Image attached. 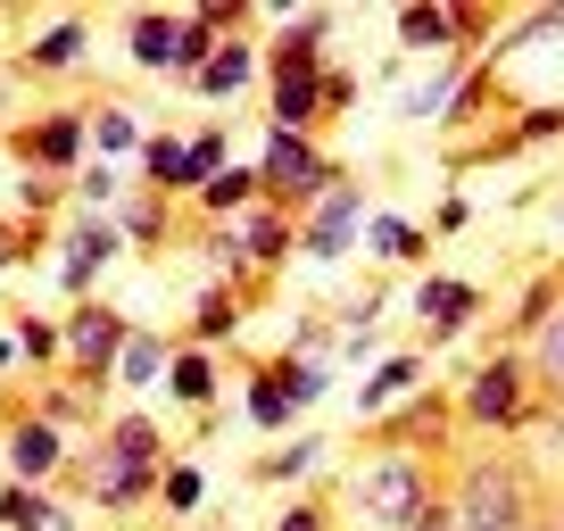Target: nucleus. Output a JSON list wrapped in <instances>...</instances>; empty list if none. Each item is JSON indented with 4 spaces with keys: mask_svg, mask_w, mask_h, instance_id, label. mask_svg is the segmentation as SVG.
Instances as JSON below:
<instances>
[{
    "mask_svg": "<svg viewBox=\"0 0 564 531\" xmlns=\"http://www.w3.org/2000/svg\"><path fill=\"white\" fill-rule=\"evenodd\" d=\"M564 133V108H523L514 117V150H540V142H556Z\"/></svg>",
    "mask_w": 564,
    "mask_h": 531,
    "instance_id": "44",
    "label": "nucleus"
},
{
    "mask_svg": "<svg viewBox=\"0 0 564 531\" xmlns=\"http://www.w3.org/2000/svg\"><path fill=\"white\" fill-rule=\"evenodd\" d=\"M249 84H265V42L258 34H232V42H216V58L192 75V100L225 108V100H241Z\"/></svg>",
    "mask_w": 564,
    "mask_h": 531,
    "instance_id": "14",
    "label": "nucleus"
},
{
    "mask_svg": "<svg viewBox=\"0 0 564 531\" xmlns=\"http://www.w3.org/2000/svg\"><path fill=\"white\" fill-rule=\"evenodd\" d=\"M324 75H333V58L324 67H265V124H291V133H316L333 108H324Z\"/></svg>",
    "mask_w": 564,
    "mask_h": 531,
    "instance_id": "13",
    "label": "nucleus"
},
{
    "mask_svg": "<svg viewBox=\"0 0 564 531\" xmlns=\"http://www.w3.org/2000/svg\"><path fill=\"white\" fill-rule=\"evenodd\" d=\"M159 507H166V514H199V507H208V474H199V457H175V465H166Z\"/></svg>",
    "mask_w": 564,
    "mask_h": 531,
    "instance_id": "39",
    "label": "nucleus"
},
{
    "mask_svg": "<svg viewBox=\"0 0 564 531\" xmlns=\"http://www.w3.org/2000/svg\"><path fill=\"white\" fill-rule=\"evenodd\" d=\"M366 249H373L382 266H423L432 225H415V216H399V208H373V216H366Z\"/></svg>",
    "mask_w": 564,
    "mask_h": 531,
    "instance_id": "27",
    "label": "nucleus"
},
{
    "mask_svg": "<svg viewBox=\"0 0 564 531\" xmlns=\"http://www.w3.org/2000/svg\"><path fill=\"white\" fill-rule=\"evenodd\" d=\"M0 465H9V481H34V490H58V481L75 474V441L58 424H42L34 408L9 415V432H0Z\"/></svg>",
    "mask_w": 564,
    "mask_h": 531,
    "instance_id": "10",
    "label": "nucleus"
},
{
    "mask_svg": "<svg viewBox=\"0 0 564 531\" xmlns=\"http://www.w3.org/2000/svg\"><path fill=\"white\" fill-rule=\"evenodd\" d=\"M100 457H108V465H175V457H166L159 415H141V408H117V415L100 424Z\"/></svg>",
    "mask_w": 564,
    "mask_h": 531,
    "instance_id": "20",
    "label": "nucleus"
},
{
    "mask_svg": "<svg viewBox=\"0 0 564 531\" xmlns=\"http://www.w3.org/2000/svg\"><path fill=\"white\" fill-rule=\"evenodd\" d=\"M117 232H124V249H159L166 232H175V199L150 192V183H133V192L117 199Z\"/></svg>",
    "mask_w": 564,
    "mask_h": 531,
    "instance_id": "26",
    "label": "nucleus"
},
{
    "mask_svg": "<svg viewBox=\"0 0 564 531\" xmlns=\"http://www.w3.org/2000/svg\"><path fill=\"white\" fill-rule=\"evenodd\" d=\"M51 199H58V183H42V175L18 183V216H25V225H42V216H51Z\"/></svg>",
    "mask_w": 564,
    "mask_h": 531,
    "instance_id": "49",
    "label": "nucleus"
},
{
    "mask_svg": "<svg viewBox=\"0 0 564 531\" xmlns=\"http://www.w3.org/2000/svg\"><path fill=\"white\" fill-rule=\"evenodd\" d=\"M340 357H349V366H366V373H373V333H340Z\"/></svg>",
    "mask_w": 564,
    "mask_h": 531,
    "instance_id": "51",
    "label": "nucleus"
},
{
    "mask_svg": "<svg viewBox=\"0 0 564 531\" xmlns=\"http://www.w3.org/2000/svg\"><path fill=\"white\" fill-rule=\"evenodd\" d=\"M216 42H225V34H216V25L192 9V25H183V42H175V84H183V91H192V75L216 58Z\"/></svg>",
    "mask_w": 564,
    "mask_h": 531,
    "instance_id": "41",
    "label": "nucleus"
},
{
    "mask_svg": "<svg viewBox=\"0 0 564 531\" xmlns=\"http://www.w3.org/2000/svg\"><path fill=\"white\" fill-rule=\"evenodd\" d=\"M333 9H291V18L265 34V67H324V51H333Z\"/></svg>",
    "mask_w": 564,
    "mask_h": 531,
    "instance_id": "17",
    "label": "nucleus"
},
{
    "mask_svg": "<svg viewBox=\"0 0 564 531\" xmlns=\"http://www.w3.org/2000/svg\"><path fill=\"white\" fill-rule=\"evenodd\" d=\"M415 316H423V340L441 349V340H457L465 324L481 316V283H465V274H423L415 283Z\"/></svg>",
    "mask_w": 564,
    "mask_h": 531,
    "instance_id": "16",
    "label": "nucleus"
},
{
    "mask_svg": "<svg viewBox=\"0 0 564 531\" xmlns=\"http://www.w3.org/2000/svg\"><path fill=\"white\" fill-rule=\"evenodd\" d=\"M448 424H457V408H448L441 390H415L399 415H382V448H415V457H432V441H448Z\"/></svg>",
    "mask_w": 564,
    "mask_h": 531,
    "instance_id": "19",
    "label": "nucleus"
},
{
    "mask_svg": "<svg viewBox=\"0 0 564 531\" xmlns=\"http://www.w3.org/2000/svg\"><path fill=\"white\" fill-rule=\"evenodd\" d=\"M523 357H531V382H540L547 399H564V307H556V316H547V333L531 340Z\"/></svg>",
    "mask_w": 564,
    "mask_h": 531,
    "instance_id": "40",
    "label": "nucleus"
},
{
    "mask_svg": "<svg viewBox=\"0 0 564 531\" xmlns=\"http://www.w3.org/2000/svg\"><path fill=\"white\" fill-rule=\"evenodd\" d=\"M166 399H175L183 415H208L216 399H225V373H216V349L183 340V349H175V366H166Z\"/></svg>",
    "mask_w": 564,
    "mask_h": 531,
    "instance_id": "22",
    "label": "nucleus"
},
{
    "mask_svg": "<svg viewBox=\"0 0 564 531\" xmlns=\"http://www.w3.org/2000/svg\"><path fill=\"white\" fill-rule=\"evenodd\" d=\"M175 349H183V340H166V333H141V324H133V340H124V357H117V390H150V382H166Z\"/></svg>",
    "mask_w": 564,
    "mask_h": 531,
    "instance_id": "31",
    "label": "nucleus"
},
{
    "mask_svg": "<svg viewBox=\"0 0 564 531\" xmlns=\"http://www.w3.org/2000/svg\"><path fill=\"white\" fill-rule=\"evenodd\" d=\"M0 523L9 531H75V514L51 490H34V481H0Z\"/></svg>",
    "mask_w": 564,
    "mask_h": 531,
    "instance_id": "29",
    "label": "nucleus"
},
{
    "mask_svg": "<svg viewBox=\"0 0 564 531\" xmlns=\"http://www.w3.org/2000/svg\"><path fill=\"white\" fill-rule=\"evenodd\" d=\"M225 166H241V150H232V124H199L192 133V166H183V199H199Z\"/></svg>",
    "mask_w": 564,
    "mask_h": 531,
    "instance_id": "32",
    "label": "nucleus"
},
{
    "mask_svg": "<svg viewBox=\"0 0 564 531\" xmlns=\"http://www.w3.org/2000/svg\"><path fill=\"white\" fill-rule=\"evenodd\" d=\"M241 258H249V274H282V266L300 258V216H282V208H249L241 216Z\"/></svg>",
    "mask_w": 564,
    "mask_h": 531,
    "instance_id": "18",
    "label": "nucleus"
},
{
    "mask_svg": "<svg viewBox=\"0 0 564 531\" xmlns=\"http://www.w3.org/2000/svg\"><path fill=\"white\" fill-rule=\"evenodd\" d=\"M366 216H373V199L357 192V183H340V192H324L316 208L300 216V258L316 266V274H324V266H340V258H349L357 241H366Z\"/></svg>",
    "mask_w": 564,
    "mask_h": 531,
    "instance_id": "11",
    "label": "nucleus"
},
{
    "mask_svg": "<svg viewBox=\"0 0 564 531\" xmlns=\"http://www.w3.org/2000/svg\"><path fill=\"white\" fill-rule=\"evenodd\" d=\"M58 324H67V366H75V382H84V390L117 382V357H124V340H133V324H124L108 300H84V307H67Z\"/></svg>",
    "mask_w": 564,
    "mask_h": 531,
    "instance_id": "9",
    "label": "nucleus"
},
{
    "mask_svg": "<svg viewBox=\"0 0 564 531\" xmlns=\"http://www.w3.org/2000/svg\"><path fill=\"white\" fill-rule=\"evenodd\" d=\"M448 507H457V531H531L540 523V498H531V465L523 457H465Z\"/></svg>",
    "mask_w": 564,
    "mask_h": 531,
    "instance_id": "3",
    "label": "nucleus"
},
{
    "mask_svg": "<svg viewBox=\"0 0 564 531\" xmlns=\"http://www.w3.org/2000/svg\"><path fill=\"white\" fill-rule=\"evenodd\" d=\"M183 25H192V9H141V18H124V51H133V67L175 75V42H183Z\"/></svg>",
    "mask_w": 564,
    "mask_h": 531,
    "instance_id": "21",
    "label": "nucleus"
},
{
    "mask_svg": "<svg viewBox=\"0 0 564 531\" xmlns=\"http://www.w3.org/2000/svg\"><path fill=\"white\" fill-rule=\"evenodd\" d=\"M199 258H208V283H249V258H241V225H208L199 232Z\"/></svg>",
    "mask_w": 564,
    "mask_h": 531,
    "instance_id": "36",
    "label": "nucleus"
},
{
    "mask_svg": "<svg viewBox=\"0 0 564 531\" xmlns=\"http://www.w3.org/2000/svg\"><path fill=\"white\" fill-rule=\"evenodd\" d=\"M18 159H25V175H42V183H75L91 166V117L84 108H51V117L18 124Z\"/></svg>",
    "mask_w": 564,
    "mask_h": 531,
    "instance_id": "8",
    "label": "nucleus"
},
{
    "mask_svg": "<svg viewBox=\"0 0 564 531\" xmlns=\"http://www.w3.org/2000/svg\"><path fill=\"white\" fill-rule=\"evenodd\" d=\"M258 183H265V208L282 216H307L324 192H340V159L316 142V133H291V124H265V142H258Z\"/></svg>",
    "mask_w": 564,
    "mask_h": 531,
    "instance_id": "2",
    "label": "nucleus"
},
{
    "mask_svg": "<svg viewBox=\"0 0 564 531\" xmlns=\"http://www.w3.org/2000/svg\"><path fill=\"white\" fill-rule=\"evenodd\" d=\"M274 531H333V507H324V498H291V507L274 514Z\"/></svg>",
    "mask_w": 564,
    "mask_h": 531,
    "instance_id": "45",
    "label": "nucleus"
},
{
    "mask_svg": "<svg viewBox=\"0 0 564 531\" xmlns=\"http://www.w3.org/2000/svg\"><path fill=\"white\" fill-rule=\"evenodd\" d=\"M9 333H18V357H25V366H42V373H51L58 357H67V324H58V316H42V307H25V316L9 324Z\"/></svg>",
    "mask_w": 564,
    "mask_h": 531,
    "instance_id": "34",
    "label": "nucleus"
},
{
    "mask_svg": "<svg viewBox=\"0 0 564 531\" xmlns=\"http://www.w3.org/2000/svg\"><path fill=\"white\" fill-rule=\"evenodd\" d=\"M34 249H42V225H25L18 208H0V274H18Z\"/></svg>",
    "mask_w": 564,
    "mask_h": 531,
    "instance_id": "43",
    "label": "nucleus"
},
{
    "mask_svg": "<svg viewBox=\"0 0 564 531\" xmlns=\"http://www.w3.org/2000/svg\"><path fill=\"white\" fill-rule=\"evenodd\" d=\"M141 150H150V124H141V108H124V100L91 108V159H100V166H133Z\"/></svg>",
    "mask_w": 564,
    "mask_h": 531,
    "instance_id": "24",
    "label": "nucleus"
},
{
    "mask_svg": "<svg viewBox=\"0 0 564 531\" xmlns=\"http://www.w3.org/2000/svg\"><path fill=\"white\" fill-rule=\"evenodd\" d=\"M382 300H390V283H366V291H357L349 307H340V333H366V324L382 316Z\"/></svg>",
    "mask_w": 564,
    "mask_h": 531,
    "instance_id": "46",
    "label": "nucleus"
},
{
    "mask_svg": "<svg viewBox=\"0 0 564 531\" xmlns=\"http://www.w3.org/2000/svg\"><path fill=\"white\" fill-rule=\"evenodd\" d=\"M556 307H564V274H540V283L514 300V349H531V340L547 333V316H556Z\"/></svg>",
    "mask_w": 564,
    "mask_h": 531,
    "instance_id": "35",
    "label": "nucleus"
},
{
    "mask_svg": "<svg viewBox=\"0 0 564 531\" xmlns=\"http://www.w3.org/2000/svg\"><path fill=\"white\" fill-rule=\"evenodd\" d=\"M117 199H124V175H117V166H100V159H91L84 175H75V208H100V216H117Z\"/></svg>",
    "mask_w": 564,
    "mask_h": 531,
    "instance_id": "42",
    "label": "nucleus"
},
{
    "mask_svg": "<svg viewBox=\"0 0 564 531\" xmlns=\"http://www.w3.org/2000/svg\"><path fill=\"white\" fill-rule=\"evenodd\" d=\"M25 357H18V333H0V373H18Z\"/></svg>",
    "mask_w": 564,
    "mask_h": 531,
    "instance_id": "53",
    "label": "nucleus"
},
{
    "mask_svg": "<svg viewBox=\"0 0 564 531\" xmlns=\"http://www.w3.org/2000/svg\"><path fill=\"white\" fill-rule=\"evenodd\" d=\"M432 507H441V481L415 448H373L366 465H349V514L366 531H415Z\"/></svg>",
    "mask_w": 564,
    "mask_h": 531,
    "instance_id": "1",
    "label": "nucleus"
},
{
    "mask_svg": "<svg viewBox=\"0 0 564 531\" xmlns=\"http://www.w3.org/2000/svg\"><path fill=\"white\" fill-rule=\"evenodd\" d=\"M108 266H124V232H117V216L75 208V216H67V232H58V266H51L58 300H67V307L100 300V274H108Z\"/></svg>",
    "mask_w": 564,
    "mask_h": 531,
    "instance_id": "6",
    "label": "nucleus"
},
{
    "mask_svg": "<svg viewBox=\"0 0 564 531\" xmlns=\"http://www.w3.org/2000/svg\"><path fill=\"white\" fill-rule=\"evenodd\" d=\"M0 208H9V199H0Z\"/></svg>",
    "mask_w": 564,
    "mask_h": 531,
    "instance_id": "54",
    "label": "nucleus"
},
{
    "mask_svg": "<svg viewBox=\"0 0 564 531\" xmlns=\"http://www.w3.org/2000/svg\"><path fill=\"white\" fill-rule=\"evenodd\" d=\"M141 183H150V192H166L175 199L183 192V166H192V133H150V150H141Z\"/></svg>",
    "mask_w": 564,
    "mask_h": 531,
    "instance_id": "33",
    "label": "nucleus"
},
{
    "mask_svg": "<svg viewBox=\"0 0 564 531\" xmlns=\"http://www.w3.org/2000/svg\"><path fill=\"white\" fill-rule=\"evenodd\" d=\"M415 531H457V507H448V498H441V507L423 514V523H415Z\"/></svg>",
    "mask_w": 564,
    "mask_h": 531,
    "instance_id": "52",
    "label": "nucleus"
},
{
    "mask_svg": "<svg viewBox=\"0 0 564 531\" xmlns=\"http://www.w3.org/2000/svg\"><path fill=\"white\" fill-rule=\"evenodd\" d=\"M390 34H399V58H465L481 34H498V18H481V9H448V0H406L399 18H390Z\"/></svg>",
    "mask_w": 564,
    "mask_h": 531,
    "instance_id": "7",
    "label": "nucleus"
},
{
    "mask_svg": "<svg viewBox=\"0 0 564 531\" xmlns=\"http://www.w3.org/2000/svg\"><path fill=\"white\" fill-rule=\"evenodd\" d=\"M564 34V0H556V9H531V18H514L507 25V34H498V51H490V67H507V58L514 51H531V42H556Z\"/></svg>",
    "mask_w": 564,
    "mask_h": 531,
    "instance_id": "38",
    "label": "nucleus"
},
{
    "mask_svg": "<svg viewBox=\"0 0 564 531\" xmlns=\"http://www.w3.org/2000/svg\"><path fill=\"white\" fill-rule=\"evenodd\" d=\"M357 100V75L349 67H333V75H324V108H333V117H340V108H349Z\"/></svg>",
    "mask_w": 564,
    "mask_h": 531,
    "instance_id": "50",
    "label": "nucleus"
},
{
    "mask_svg": "<svg viewBox=\"0 0 564 531\" xmlns=\"http://www.w3.org/2000/svg\"><path fill=\"white\" fill-rule=\"evenodd\" d=\"M465 225H474V199H457V192H448L441 208H432V241H457Z\"/></svg>",
    "mask_w": 564,
    "mask_h": 531,
    "instance_id": "48",
    "label": "nucleus"
},
{
    "mask_svg": "<svg viewBox=\"0 0 564 531\" xmlns=\"http://www.w3.org/2000/svg\"><path fill=\"white\" fill-rule=\"evenodd\" d=\"M258 199H265V183H258V159H241V166H225V175H216L208 192L192 199V216H199V225H241V216L258 208Z\"/></svg>",
    "mask_w": 564,
    "mask_h": 531,
    "instance_id": "23",
    "label": "nucleus"
},
{
    "mask_svg": "<svg viewBox=\"0 0 564 531\" xmlns=\"http://www.w3.org/2000/svg\"><path fill=\"white\" fill-rule=\"evenodd\" d=\"M199 18H208L216 34L232 42V34H249V0H199Z\"/></svg>",
    "mask_w": 564,
    "mask_h": 531,
    "instance_id": "47",
    "label": "nucleus"
},
{
    "mask_svg": "<svg viewBox=\"0 0 564 531\" xmlns=\"http://www.w3.org/2000/svg\"><path fill=\"white\" fill-rule=\"evenodd\" d=\"M232 333H241V291H232V283H199L192 291V333H183V340L216 349V340H232Z\"/></svg>",
    "mask_w": 564,
    "mask_h": 531,
    "instance_id": "30",
    "label": "nucleus"
},
{
    "mask_svg": "<svg viewBox=\"0 0 564 531\" xmlns=\"http://www.w3.org/2000/svg\"><path fill=\"white\" fill-rule=\"evenodd\" d=\"M159 481H166V465H108V457L75 465V490H84L91 507H108V514L150 507V498H159Z\"/></svg>",
    "mask_w": 564,
    "mask_h": 531,
    "instance_id": "15",
    "label": "nucleus"
},
{
    "mask_svg": "<svg viewBox=\"0 0 564 531\" xmlns=\"http://www.w3.org/2000/svg\"><path fill=\"white\" fill-rule=\"evenodd\" d=\"M34 415L75 441V424H91V390H84V382H42V390H34Z\"/></svg>",
    "mask_w": 564,
    "mask_h": 531,
    "instance_id": "37",
    "label": "nucleus"
},
{
    "mask_svg": "<svg viewBox=\"0 0 564 531\" xmlns=\"http://www.w3.org/2000/svg\"><path fill=\"white\" fill-rule=\"evenodd\" d=\"M316 399H333V366H307V357H265V366H249V390H241V424L258 432V441H274V432H300L307 415H316Z\"/></svg>",
    "mask_w": 564,
    "mask_h": 531,
    "instance_id": "4",
    "label": "nucleus"
},
{
    "mask_svg": "<svg viewBox=\"0 0 564 531\" xmlns=\"http://www.w3.org/2000/svg\"><path fill=\"white\" fill-rule=\"evenodd\" d=\"M531 357L523 349H498V357H481L474 366V382H465V399H457V424L465 432H523L531 415H540V399H531Z\"/></svg>",
    "mask_w": 564,
    "mask_h": 531,
    "instance_id": "5",
    "label": "nucleus"
},
{
    "mask_svg": "<svg viewBox=\"0 0 564 531\" xmlns=\"http://www.w3.org/2000/svg\"><path fill=\"white\" fill-rule=\"evenodd\" d=\"M423 382H432V357H423V349H390V357H373V373L357 382L349 408L366 415V424H382V415H399Z\"/></svg>",
    "mask_w": 564,
    "mask_h": 531,
    "instance_id": "12",
    "label": "nucleus"
},
{
    "mask_svg": "<svg viewBox=\"0 0 564 531\" xmlns=\"http://www.w3.org/2000/svg\"><path fill=\"white\" fill-rule=\"evenodd\" d=\"M91 58V25L84 18H58V25H42L34 42H25V75H75Z\"/></svg>",
    "mask_w": 564,
    "mask_h": 531,
    "instance_id": "25",
    "label": "nucleus"
},
{
    "mask_svg": "<svg viewBox=\"0 0 564 531\" xmlns=\"http://www.w3.org/2000/svg\"><path fill=\"white\" fill-rule=\"evenodd\" d=\"M324 457H333V441H324L316 424H300V432H291L282 448H265V457L249 465V481H307V474H316Z\"/></svg>",
    "mask_w": 564,
    "mask_h": 531,
    "instance_id": "28",
    "label": "nucleus"
}]
</instances>
